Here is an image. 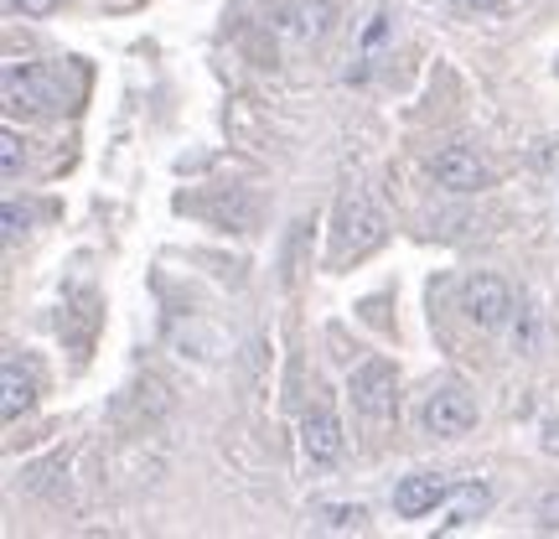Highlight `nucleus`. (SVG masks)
<instances>
[{"label":"nucleus","instance_id":"1","mask_svg":"<svg viewBox=\"0 0 559 539\" xmlns=\"http://www.w3.org/2000/svg\"><path fill=\"white\" fill-rule=\"evenodd\" d=\"M5 104L32 115H62L73 109V83L52 62H5Z\"/></svg>","mask_w":559,"mask_h":539},{"label":"nucleus","instance_id":"2","mask_svg":"<svg viewBox=\"0 0 559 539\" xmlns=\"http://www.w3.org/2000/svg\"><path fill=\"white\" fill-rule=\"evenodd\" d=\"M389 234V223L383 213L373 208L368 192H347L342 198V213H337V260H362V255H373Z\"/></svg>","mask_w":559,"mask_h":539},{"label":"nucleus","instance_id":"3","mask_svg":"<svg viewBox=\"0 0 559 539\" xmlns=\"http://www.w3.org/2000/svg\"><path fill=\"white\" fill-rule=\"evenodd\" d=\"M347 395H353V405H358L362 420L389 425L394 410H400V374H394L383 359H373V363H362L358 374L347 379Z\"/></svg>","mask_w":559,"mask_h":539},{"label":"nucleus","instance_id":"4","mask_svg":"<svg viewBox=\"0 0 559 539\" xmlns=\"http://www.w3.org/2000/svg\"><path fill=\"white\" fill-rule=\"evenodd\" d=\"M472 420H477V400H472V389H466L461 379L436 384L430 400H425V410H419L425 436H466Z\"/></svg>","mask_w":559,"mask_h":539},{"label":"nucleus","instance_id":"5","mask_svg":"<svg viewBox=\"0 0 559 539\" xmlns=\"http://www.w3.org/2000/svg\"><path fill=\"white\" fill-rule=\"evenodd\" d=\"M461 312L477 321L481 332H502L513 321V291H508V280L487 276V270L466 276L461 280Z\"/></svg>","mask_w":559,"mask_h":539},{"label":"nucleus","instance_id":"6","mask_svg":"<svg viewBox=\"0 0 559 539\" xmlns=\"http://www.w3.org/2000/svg\"><path fill=\"white\" fill-rule=\"evenodd\" d=\"M300 452H306L311 467H332L342 457V420L332 410V400L306 405V415H300Z\"/></svg>","mask_w":559,"mask_h":539},{"label":"nucleus","instance_id":"7","mask_svg":"<svg viewBox=\"0 0 559 539\" xmlns=\"http://www.w3.org/2000/svg\"><path fill=\"white\" fill-rule=\"evenodd\" d=\"M430 177L445 187V192H481L487 181H492V172H487V161L472 151V145H445V151H436V161H430Z\"/></svg>","mask_w":559,"mask_h":539},{"label":"nucleus","instance_id":"8","mask_svg":"<svg viewBox=\"0 0 559 539\" xmlns=\"http://www.w3.org/2000/svg\"><path fill=\"white\" fill-rule=\"evenodd\" d=\"M456 488H461L456 478H440V472H409V478H400V488H394V508H400V519H425V514H436Z\"/></svg>","mask_w":559,"mask_h":539},{"label":"nucleus","instance_id":"9","mask_svg":"<svg viewBox=\"0 0 559 539\" xmlns=\"http://www.w3.org/2000/svg\"><path fill=\"white\" fill-rule=\"evenodd\" d=\"M0 415L5 420H21L32 405H37V374H32V363L21 359V353H5V368H0Z\"/></svg>","mask_w":559,"mask_h":539},{"label":"nucleus","instance_id":"10","mask_svg":"<svg viewBox=\"0 0 559 539\" xmlns=\"http://www.w3.org/2000/svg\"><path fill=\"white\" fill-rule=\"evenodd\" d=\"M487 503H492V488H487V482H461V499H456V508L440 519V529H445V535H451V529H466L472 519L487 514Z\"/></svg>","mask_w":559,"mask_h":539},{"label":"nucleus","instance_id":"11","mask_svg":"<svg viewBox=\"0 0 559 539\" xmlns=\"http://www.w3.org/2000/svg\"><path fill=\"white\" fill-rule=\"evenodd\" d=\"M317 524L332 529V535H347V529H362V524H368V508H362V503H321Z\"/></svg>","mask_w":559,"mask_h":539},{"label":"nucleus","instance_id":"12","mask_svg":"<svg viewBox=\"0 0 559 539\" xmlns=\"http://www.w3.org/2000/svg\"><path fill=\"white\" fill-rule=\"evenodd\" d=\"M0 166H5V177H16L21 172V136L16 130H5V136H0Z\"/></svg>","mask_w":559,"mask_h":539},{"label":"nucleus","instance_id":"13","mask_svg":"<svg viewBox=\"0 0 559 539\" xmlns=\"http://www.w3.org/2000/svg\"><path fill=\"white\" fill-rule=\"evenodd\" d=\"M62 0H11V11L16 16H47V11H58Z\"/></svg>","mask_w":559,"mask_h":539},{"label":"nucleus","instance_id":"14","mask_svg":"<svg viewBox=\"0 0 559 539\" xmlns=\"http://www.w3.org/2000/svg\"><path fill=\"white\" fill-rule=\"evenodd\" d=\"M21 223H32V213H21L16 202H11V208H5V239H21V234H26Z\"/></svg>","mask_w":559,"mask_h":539},{"label":"nucleus","instance_id":"15","mask_svg":"<svg viewBox=\"0 0 559 539\" xmlns=\"http://www.w3.org/2000/svg\"><path fill=\"white\" fill-rule=\"evenodd\" d=\"M456 5H461V11H498L502 0H456Z\"/></svg>","mask_w":559,"mask_h":539}]
</instances>
